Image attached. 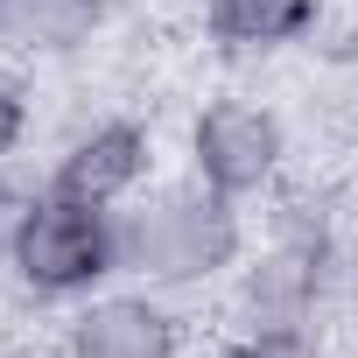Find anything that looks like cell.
<instances>
[{"label":"cell","instance_id":"6da1fadb","mask_svg":"<svg viewBox=\"0 0 358 358\" xmlns=\"http://www.w3.org/2000/svg\"><path fill=\"white\" fill-rule=\"evenodd\" d=\"M239 260V211L225 190H211L204 176L183 190H162L148 197L127 225H120V267L162 281V288H183L204 281L218 267Z\"/></svg>","mask_w":358,"mask_h":358},{"label":"cell","instance_id":"7a4b0ae2","mask_svg":"<svg viewBox=\"0 0 358 358\" xmlns=\"http://www.w3.org/2000/svg\"><path fill=\"white\" fill-rule=\"evenodd\" d=\"M8 260L22 267V281L36 295H85L92 281H106L120 267V225L106 218V204H78V197L43 190L15 218Z\"/></svg>","mask_w":358,"mask_h":358},{"label":"cell","instance_id":"3957f363","mask_svg":"<svg viewBox=\"0 0 358 358\" xmlns=\"http://www.w3.org/2000/svg\"><path fill=\"white\" fill-rule=\"evenodd\" d=\"M190 155H197V176H204L211 190L246 197V190L267 183L274 162H281V120L260 113V106L225 99V106H211V113L190 127Z\"/></svg>","mask_w":358,"mask_h":358},{"label":"cell","instance_id":"277c9868","mask_svg":"<svg viewBox=\"0 0 358 358\" xmlns=\"http://www.w3.org/2000/svg\"><path fill=\"white\" fill-rule=\"evenodd\" d=\"M141 169H148V127L134 120H106L92 127L50 176V190L57 197H78V204H113L141 183Z\"/></svg>","mask_w":358,"mask_h":358},{"label":"cell","instance_id":"5b68a950","mask_svg":"<svg viewBox=\"0 0 358 358\" xmlns=\"http://www.w3.org/2000/svg\"><path fill=\"white\" fill-rule=\"evenodd\" d=\"M71 358H176V323L141 295H113L71 323Z\"/></svg>","mask_w":358,"mask_h":358},{"label":"cell","instance_id":"8992f818","mask_svg":"<svg viewBox=\"0 0 358 358\" xmlns=\"http://www.w3.org/2000/svg\"><path fill=\"white\" fill-rule=\"evenodd\" d=\"M106 22V0H0V43L8 50H78Z\"/></svg>","mask_w":358,"mask_h":358},{"label":"cell","instance_id":"52a82bcc","mask_svg":"<svg viewBox=\"0 0 358 358\" xmlns=\"http://www.w3.org/2000/svg\"><path fill=\"white\" fill-rule=\"evenodd\" d=\"M316 8L323 0H211L204 22L225 50H281L316 29Z\"/></svg>","mask_w":358,"mask_h":358},{"label":"cell","instance_id":"ba28073f","mask_svg":"<svg viewBox=\"0 0 358 358\" xmlns=\"http://www.w3.org/2000/svg\"><path fill=\"white\" fill-rule=\"evenodd\" d=\"M316 267H323V246L316 239H288L281 253H267V267L253 274V309L267 323H302V309L316 302Z\"/></svg>","mask_w":358,"mask_h":358},{"label":"cell","instance_id":"9c48e42d","mask_svg":"<svg viewBox=\"0 0 358 358\" xmlns=\"http://www.w3.org/2000/svg\"><path fill=\"white\" fill-rule=\"evenodd\" d=\"M225 358H323V351H316V337H309L302 323H260V330H246Z\"/></svg>","mask_w":358,"mask_h":358},{"label":"cell","instance_id":"30bf717a","mask_svg":"<svg viewBox=\"0 0 358 358\" xmlns=\"http://www.w3.org/2000/svg\"><path fill=\"white\" fill-rule=\"evenodd\" d=\"M22 127H29V113H22V92H15V85H0V162L15 155Z\"/></svg>","mask_w":358,"mask_h":358}]
</instances>
